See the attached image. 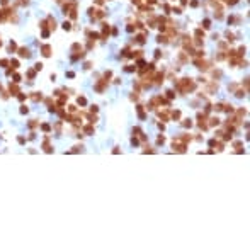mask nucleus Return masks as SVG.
Listing matches in <instances>:
<instances>
[{
  "label": "nucleus",
  "instance_id": "nucleus-1",
  "mask_svg": "<svg viewBox=\"0 0 250 250\" xmlns=\"http://www.w3.org/2000/svg\"><path fill=\"white\" fill-rule=\"evenodd\" d=\"M41 53H43V56H46V58L51 56V46H49V44H43L41 46Z\"/></svg>",
  "mask_w": 250,
  "mask_h": 250
},
{
  "label": "nucleus",
  "instance_id": "nucleus-2",
  "mask_svg": "<svg viewBox=\"0 0 250 250\" xmlns=\"http://www.w3.org/2000/svg\"><path fill=\"white\" fill-rule=\"evenodd\" d=\"M19 56H20V58H29L31 51H29L27 48H19Z\"/></svg>",
  "mask_w": 250,
  "mask_h": 250
},
{
  "label": "nucleus",
  "instance_id": "nucleus-3",
  "mask_svg": "<svg viewBox=\"0 0 250 250\" xmlns=\"http://www.w3.org/2000/svg\"><path fill=\"white\" fill-rule=\"evenodd\" d=\"M10 94H12V95H16V94H19V87H17V85H16V82H14V85L10 83Z\"/></svg>",
  "mask_w": 250,
  "mask_h": 250
},
{
  "label": "nucleus",
  "instance_id": "nucleus-4",
  "mask_svg": "<svg viewBox=\"0 0 250 250\" xmlns=\"http://www.w3.org/2000/svg\"><path fill=\"white\" fill-rule=\"evenodd\" d=\"M16 49H17V44H16L14 41H10V44H9V51H10V53H14Z\"/></svg>",
  "mask_w": 250,
  "mask_h": 250
},
{
  "label": "nucleus",
  "instance_id": "nucleus-5",
  "mask_svg": "<svg viewBox=\"0 0 250 250\" xmlns=\"http://www.w3.org/2000/svg\"><path fill=\"white\" fill-rule=\"evenodd\" d=\"M10 68H14V70L19 68V61H17V60H12V61H10Z\"/></svg>",
  "mask_w": 250,
  "mask_h": 250
},
{
  "label": "nucleus",
  "instance_id": "nucleus-6",
  "mask_svg": "<svg viewBox=\"0 0 250 250\" xmlns=\"http://www.w3.org/2000/svg\"><path fill=\"white\" fill-rule=\"evenodd\" d=\"M136 41L140 43V44H143V43H145V36H143V34H140L138 38H136Z\"/></svg>",
  "mask_w": 250,
  "mask_h": 250
},
{
  "label": "nucleus",
  "instance_id": "nucleus-7",
  "mask_svg": "<svg viewBox=\"0 0 250 250\" xmlns=\"http://www.w3.org/2000/svg\"><path fill=\"white\" fill-rule=\"evenodd\" d=\"M63 29H65V31H70V29H71V24H70V22H63Z\"/></svg>",
  "mask_w": 250,
  "mask_h": 250
},
{
  "label": "nucleus",
  "instance_id": "nucleus-8",
  "mask_svg": "<svg viewBox=\"0 0 250 250\" xmlns=\"http://www.w3.org/2000/svg\"><path fill=\"white\" fill-rule=\"evenodd\" d=\"M31 99H32V101H41V94H39V95L34 94V95H31Z\"/></svg>",
  "mask_w": 250,
  "mask_h": 250
},
{
  "label": "nucleus",
  "instance_id": "nucleus-9",
  "mask_svg": "<svg viewBox=\"0 0 250 250\" xmlns=\"http://www.w3.org/2000/svg\"><path fill=\"white\" fill-rule=\"evenodd\" d=\"M14 82H16V83H19V82H20V75H19V73L14 75Z\"/></svg>",
  "mask_w": 250,
  "mask_h": 250
},
{
  "label": "nucleus",
  "instance_id": "nucleus-10",
  "mask_svg": "<svg viewBox=\"0 0 250 250\" xmlns=\"http://www.w3.org/2000/svg\"><path fill=\"white\" fill-rule=\"evenodd\" d=\"M41 128H43V131H46V133H48L49 129H51V128H49V124H43Z\"/></svg>",
  "mask_w": 250,
  "mask_h": 250
},
{
  "label": "nucleus",
  "instance_id": "nucleus-11",
  "mask_svg": "<svg viewBox=\"0 0 250 250\" xmlns=\"http://www.w3.org/2000/svg\"><path fill=\"white\" fill-rule=\"evenodd\" d=\"M172 116H174V119H179V117H180V112L175 111V112H172Z\"/></svg>",
  "mask_w": 250,
  "mask_h": 250
},
{
  "label": "nucleus",
  "instance_id": "nucleus-12",
  "mask_svg": "<svg viewBox=\"0 0 250 250\" xmlns=\"http://www.w3.org/2000/svg\"><path fill=\"white\" fill-rule=\"evenodd\" d=\"M92 131H94V129H92V126H87V128H85V133H87V134H92Z\"/></svg>",
  "mask_w": 250,
  "mask_h": 250
},
{
  "label": "nucleus",
  "instance_id": "nucleus-13",
  "mask_svg": "<svg viewBox=\"0 0 250 250\" xmlns=\"http://www.w3.org/2000/svg\"><path fill=\"white\" fill-rule=\"evenodd\" d=\"M85 102H87V101H85V99H83V97H78V104H82V105H85Z\"/></svg>",
  "mask_w": 250,
  "mask_h": 250
},
{
  "label": "nucleus",
  "instance_id": "nucleus-14",
  "mask_svg": "<svg viewBox=\"0 0 250 250\" xmlns=\"http://www.w3.org/2000/svg\"><path fill=\"white\" fill-rule=\"evenodd\" d=\"M43 68V63H36L34 65V70H41Z\"/></svg>",
  "mask_w": 250,
  "mask_h": 250
},
{
  "label": "nucleus",
  "instance_id": "nucleus-15",
  "mask_svg": "<svg viewBox=\"0 0 250 250\" xmlns=\"http://www.w3.org/2000/svg\"><path fill=\"white\" fill-rule=\"evenodd\" d=\"M27 111H29V109H27L26 105H22V107H20V112H22V114H27Z\"/></svg>",
  "mask_w": 250,
  "mask_h": 250
},
{
  "label": "nucleus",
  "instance_id": "nucleus-16",
  "mask_svg": "<svg viewBox=\"0 0 250 250\" xmlns=\"http://www.w3.org/2000/svg\"><path fill=\"white\" fill-rule=\"evenodd\" d=\"M34 75H36V73H34V70H31L29 73H27V77H29V78H34Z\"/></svg>",
  "mask_w": 250,
  "mask_h": 250
},
{
  "label": "nucleus",
  "instance_id": "nucleus-17",
  "mask_svg": "<svg viewBox=\"0 0 250 250\" xmlns=\"http://www.w3.org/2000/svg\"><path fill=\"white\" fill-rule=\"evenodd\" d=\"M0 65L5 66V65H9V61H7V60H0Z\"/></svg>",
  "mask_w": 250,
  "mask_h": 250
},
{
  "label": "nucleus",
  "instance_id": "nucleus-18",
  "mask_svg": "<svg viewBox=\"0 0 250 250\" xmlns=\"http://www.w3.org/2000/svg\"><path fill=\"white\" fill-rule=\"evenodd\" d=\"M17 140H19V143H20V145H24V143H26V140H24V138H22V136H19V138H17Z\"/></svg>",
  "mask_w": 250,
  "mask_h": 250
},
{
  "label": "nucleus",
  "instance_id": "nucleus-19",
  "mask_svg": "<svg viewBox=\"0 0 250 250\" xmlns=\"http://www.w3.org/2000/svg\"><path fill=\"white\" fill-rule=\"evenodd\" d=\"M0 2H2V5H7V4H9V0H0Z\"/></svg>",
  "mask_w": 250,
  "mask_h": 250
},
{
  "label": "nucleus",
  "instance_id": "nucleus-20",
  "mask_svg": "<svg viewBox=\"0 0 250 250\" xmlns=\"http://www.w3.org/2000/svg\"><path fill=\"white\" fill-rule=\"evenodd\" d=\"M29 4V0H22V5H27Z\"/></svg>",
  "mask_w": 250,
  "mask_h": 250
},
{
  "label": "nucleus",
  "instance_id": "nucleus-21",
  "mask_svg": "<svg viewBox=\"0 0 250 250\" xmlns=\"http://www.w3.org/2000/svg\"><path fill=\"white\" fill-rule=\"evenodd\" d=\"M133 2H134V4H140V0H133Z\"/></svg>",
  "mask_w": 250,
  "mask_h": 250
},
{
  "label": "nucleus",
  "instance_id": "nucleus-22",
  "mask_svg": "<svg viewBox=\"0 0 250 250\" xmlns=\"http://www.w3.org/2000/svg\"><path fill=\"white\" fill-rule=\"evenodd\" d=\"M0 48H2V41H0Z\"/></svg>",
  "mask_w": 250,
  "mask_h": 250
}]
</instances>
